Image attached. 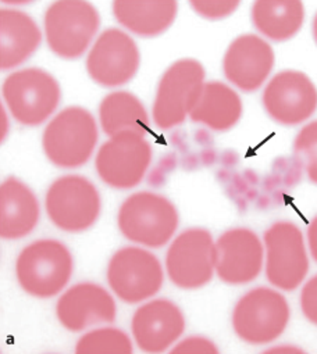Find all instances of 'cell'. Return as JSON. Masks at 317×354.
<instances>
[{
    "instance_id": "6da1fadb",
    "label": "cell",
    "mask_w": 317,
    "mask_h": 354,
    "mask_svg": "<svg viewBox=\"0 0 317 354\" xmlns=\"http://www.w3.org/2000/svg\"><path fill=\"white\" fill-rule=\"evenodd\" d=\"M117 227L131 243L146 249H161L174 239L180 227V213L165 195L139 191L120 205Z\"/></svg>"
},
{
    "instance_id": "7a4b0ae2",
    "label": "cell",
    "mask_w": 317,
    "mask_h": 354,
    "mask_svg": "<svg viewBox=\"0 0 317 354\" xmlns=\"http://www.w3.org/2000/svg\"><path fill=\"white\" fill-rule=\"evenodd\" d=\"M99 122L82 106L57 111L42 133L45 157L57 168L75 169L89 162L99 143Z\"/></svg>"
},
{
    "instance_id": "3957f363",
    "label": "cell",
    "mask_w": 317,
    "mask_h": 354,
    "mask_svg": "<svg viewBox=\"0 0 317 354\" xmlns=\"http://www.w3.org/2000/svg\"><path fill=\"white\" fill-rule=\"evenodd\" d=\"M21 290L46 300L62 295L74 274V256L57 239H38L21 249L15 264Z\"/></svg>"
},
{
    "instance_id": "277c9868",
    "label": "cell",
    "mask_w": 317,
    "mask_h": 354,
    "mask_svg": "<svg viewBox=\"0 0 317 354\" xmlns=\"http://www.w3.org/2000/svg\"><path fill=\"white\" fill-rule=\"evenodd\" d=\"M100 26L98 8L87 0H56L44 15L45 42L63 60H77L88 55L99 37Z\"/></svg>"
},
{
    "instance_id": "5b68a950",
    "label": "cell",
    "mask_w": 317,
    "mask_h": 354,
    "mask_svg": "<svg viewBox=\"0 0 317 354\" xmlns=\"http://www.w3.org/2000/svg\"><path fill=\"white\" fill-rule=\"evenodd\" d=\"M63 92L57 78L41 67L12 71L2 84L3 106L24 127H39L56 114Z\"/></svg>"
},
{
    "instance_id": "8992f818",
    "label": "cell",
    "mask_w": 317,
    "mask_h": 354,
    "mask_svg": "<svg viewBox=\"0 0 317 354\" xmlns=\"http://www.w3.org/2000/svg\"><path fill=\"white\" fill-rule=\"evenodd\" d=\"M206 84V70L194 57L173 62L158 78L153 104L152 122L161 131L181 125L192 113Z\"/></svg>"
},
{
    "instance_id": "52a82bcc",
    "label": "cell",
    "mask_w": 317,
    "mask_h": 354,
    "mask_svg": "<svg viewBox=\"0 0 317 354\" xmlns=\"http://www.w3.org/2000/svg\"><path fill=\"white\" fill-rule=\"evenodd\" d=\"M291 307L275 288L257 286L244 293L231 314L233 330L238 339L252 346L275 342L288 328Z\"/></svg>"
},
{
    "instance_id": "ba28073f",
    "label": "cell",
    "mask_w": 317,
    "mask_h": 354,
    "mask_svg": "<svg viewBox=\"0 0 317 354\" xmlns=\"http://www.w3.org/2000/svg\"><path fill=\"white\" fill-rule=\"evenodd\" d=\"M45 212L57 230L67 234H82L99 221L102 196L87 176L62 175L46 191Z\"/></svg>"
},
{
    "instance_id": "9c48e42d",
    "label": "cell",
    "mask_w": 317,
    "mask_h": 354,
    "mask_svg": "<svg viewBox=\"0 0 317 354\" xmlns=\"http://www.w3.org/2000/svg\"><path fill=\"white\" fill-rule=\"evenodd\" d=\"M165 267L150 249L124 246L113 253L106 268L111 293L127 304H141L153 299L165 283Z\"/></svg>"
},
{
    "instance_id": "30bf717a",
    "label": "cell",
    "mask_w": 317,
    "mask_h": 354,
    "mask_svg": "<svg viewBox=\"0 0 317 354\" xmlns=\"http://www.w3.org/2000/svg\"><path fill=\"white\" fill-rule=\"evenodd\" d=\"M264 275L282 292L303 285L310 268V253L300 228L292 221L273 223L263 234Z\"/></svg>"
},
{
    "instance_id": "8fae6325",
    "label": "cell",
    "mask_w": 317,
    "mask_h": 354,
    "mask_svg": "<svg viewBox=\"0 0 317 354\" xmlns=\"http://www.w3.org/2000/svg\"><path fill=\"white\" fill-rule=\"evenodd\" d=\"M153 147L146 135L123 132L107 138L95 154L100 181L117 191L136 188L150 168Z\"/></svg>"
},
{
    "instance_id": "7c38bea8",
    "label": "cell",
    "mask_w": 317,
    "mask_h": 354,
    "mask_svg": "<svg viewBox=\"0 0 317 354\" xmlns=\"http://www.w3.org/2000/svg\"><path fill=\"white\" fill-rule=\"evenodd\" d=\"M170 282L183 290H198L216 275V241L212 232L192 227L169 243L165 259Z\"/></svg>"
},
{
    "instance_id": "4fadbf2b",
    "label": "cell",
    "mask_w": 317,
    "mask_h": 354,
    "mask_svg": "<svg viewBox=\"0 0 317 354\" xmlns=\"http://www.w3.org/2000/svg\"><path fill=\"white\" fill-rule=\"evenodd\" d=\"M142 56L131 34L111 27L99 34L85 59L88 77L99 86L117 89L138 74Z\"/></svg>"
},
{
    "instance_id": "5bb4252c",
    "label": "cell",
    "mask_w": 317,
    "mask_h": 354,
    "mask_svg": "<svg viewBox=\"0 0 317 354\" xmlns=\"http://www.w3.org/2000/svg\"><path fill=\"white\" fill-rule=\"evenodd\" d=\"M262 106L269 118L278 125L305 124L317 111V86L303 71L282 70L264 85Z\"/></svg>"
},
{
    "instance_id": "9a60e30c",
    "label": "cell",
    "mask_w": 317,
    "mask_h": 354,
    "mask_svg": "<svg viewBox=\"0 0 317 354\" xmlns=\"http://www.w3.org/2000/svg\"><path fill=\"white\" fill-rule=\"evenodd\" d=\"M187 319L181 307L165 297L141 303L131 318L134 343L149 354L170 351L183 337Z\"/></svg>"
},
{
    "instance_id": "2e32d148",
    "label": "cell",
    "mask_w": 317,
    "mask_h": 354,
    "mask_svg": "<svg viewBox=\"0 0 317 354\" xmlns=\"http://www.w3.org/2000/svg\"><path fill=\"white\" fill-rule=\"evenodd\" d=\"M274 66L275 53L271 44L257 34H242L233 39L221 62L228 84L244 93L264 88Z\"/></svg>"
},
{
    "instance_id": "e0dca14e",
    "label": "cell",
    "mask_w": 317,
    "mask_h": 354,
    "mask_svg": "<svg viewBox=\"0 0 317 354\" xmlns=\"http://www.w3.org/2000/svg\"><path fill=\"white\" fill-rule=\"evenodd\" d=\"M264 270V245L259 235L244 227L224 231L216 239V275L233 286L253 282Z\"/></svg>"
},
{
    "instance_id": "ac0fdd59",
    "label": "cell",
    "mask_w": 317,
    "mask_h": 354,
    "mask_svg": "<svg viewBox=\"0 0 317 354\" xmlns=\"http://www.w3.org/2000/svg\"><path fill=\"white\" fill-rule=\"evenodd\" d=\"M56 318L69 332H85L116 321L114 296L95 282H80L67 288L56 301Z\"/></svg>"
},
{
    "instance_id": "d6986e66",
    "label": "cell",
    "mask_w": 317,
    "mask_h": 354,
    "mask_svg": "<svg viewBox=\"0 0 317 354\" xmlns=\"http://www.w3.org/2000/svg\"><path fill=\"white\" fill-rule=\"evenodd\" d=\"M44 30L27 12L17 8L0 10V68L19 70L41 48Z\"/></svg>"
},
{
    "instance_id": "ffe728a7",
    "label": "cell",
    "mask_w": 317,
    "mask_h": 354,
    "mask_svg": "<svg viewBox=\"0 0 317 354\" xmlns=\"http://www.w3.org/2000/svg\"><path fill=\"white\" fill-rule=\"evenodd\" d=\"M41 205L35 192L16 176H8L0 185V236L19 241L38 227Z\"/></svg>"
},
{
    "instance_id": "44dd1931",
    "label": "cell",
    "mask_w": 317,
    "mask_h": 354,
    "mask_svg": "<svg viewBox=\"0 0 317 354\" xmlns=\"http://www.w3.org/2000/svg\"><path fill=\"white\" fill-rule=\"evenodd\" d=\"M176 0H114L111 13L124 31L139 38L166 34L179 17Z\"/></svg>"
},
{
    "instance_id": "7402d4cb",
    "label": "cell",
    "mask_w": 317,
    "mask_h": 354,
    "mask_svg": "<svg viewBox=\"0 0 317 354\" xmlns=\"http://www.w3.org/2000/svg\"><path fill=\"white\" fill-rule=\"evenodd\" d=\"M242 114L244 102L235 88L221 81H206L190 118L215 132H228Z\"/></svg>"
},
{
    "instance_id": "603a6c76",
    "label": "cell",
    "mask_w": 317,
    "mask_h": 354,
    "mask_svg": "<svg viewBox=\"0 0 317 354\" xmlns=\"http://www.w3.org/2000/svg\"><path fill=\"white\" fill-rule=\"evenodd\" d=\"M306 9L300 0H256L251 6V21L257 35L269 42L282 44L302 30Z\"/></svg>"
},
{
    "instance_id": "cb8c5ba5",
    "label": "cell",
    "mask_w": 317,
    "mask_h": 354,
    "mask_svg": "<svg viewBox=\"0 0 317 354\" xmlns=\"http://www.w3.org/2000/svg\"><path fill=\"white\" fill-rule=\"evenodd\" d=\"M98 118L107 138L123 132L147 135L150 129V117L145 104L128 91L117 89L107 93L99 103Z\"/></svg>"
},
{
    "instance_id": "d4e9b609",
    "label": "cell",
    "mask_w": 317,
    "mask_h": 354,
    "mask_svg": "<svg viewBox=\"0 0 317 354\" xmlns=\"http://www.w3.org/2000/svg\"><path fill=\"white\" fill-rule=\"evenodd\" d=\"M129 335L116 326L100 325L82 333L77 340L78 354H131L134 344Z\"/></svg>"
},
{
    "instance_id": "484cf974",
    "label": "cell",
    "mask_w": 317,
    "mask_h": 354,
    "mask_svg": "<svg viewBox=\"0 0 317 354\" xmlns=\"http://www.w3.org/2000/svg\"><path fill=\"white\" fill-rule=\"evenodd\" d=\"M292 151L307 180L317 185V120L305 124L296 133Z\"/></svg>"
},
{
    "instance_id": "4316f807",
    "label": "cell",
    "mask_w": 317,
    "mask_h": 354,
    "mask_svg": "<svg viewBox=\"0 0 317 354\" xmlns=\"http://www.w3.org/2000/svg\"><path fill=\"white\" fill-rule=\"evenodd\" d=\"M194 13L208 21H220L233 16L241 6L239 0H190Z\"/></svg>"
},
{
    "instance_id": "83f0119b",
    "label": "cell",
    "mask_w": 317,
    "mask_h": 354,
    "mask_svg": "<svg viewBox=\"0 0 317 354\" xmlns=\"http://www.w3.org/2000/svg\"><path fill=\"white\" fill-rule=\"evenodd\" d=\"M170 353H184V354H219L220 350L216 343L202 335H191L180 339Z\"/></svg>"
},
{
    "instance_id": "f1b7e54d",
    "label": "cell",
    "mask_w": 317,
    "mask_h": 354,
    "mask_svg": "<svg viewBox=\"0 0 317 354\" xmlns=\"http://www.w3.org/2000/svg\"><path fill=\"white\" fill-rule=\"evenodd\" d=\"M299 306L303 317L317 326V274L303 282L299 296Z\"/></svg>"
},
{
    "instance_id": "f546056e",
    "label": "cell",
    "mask_w": 317,
    "mask_h": 354,
    "mask_svg": "<svg viewBox=\"0 0 317 354\" xmlns=\"http://www.w3.org/2000/svg\"><path fill=\"white\" fill-rule=\"evenodd\" d=\"M306 242H307L310 257L317 263V216L313 217V220L307 225Z\"/></svg>"
},
{
    "instance_id": "4dcf8cb0",
    "label": "cell",
    "mask_w": 317,
    "mask_h": 354,
    "mask_svg": "<svg viewBox=\"0 0 317 354\" xmlns=\"http://www.w3.org/2000/svg\"><path fill=\"white\" fill-rule=\"evenodd\" d=\"M9 111L6 110V107L2 104V142H5L8 133L10 132V118H8Z\"/></svg>"
},
{
    "instance_id": "1f68e13d",
    "label": "cell",
    "mask_w": 317,
    "mask_h": 354,
    "mask_svg": "<svg viewBox=\"0 0 317 354\" xmlns=\"http://www.w3.org/2000/svg\"><path fill=\"white\" fill-rule=\"evenodd\" d=\"M267 351L269 353H302V348L295 346H280V347H271Z\"/></svg>"
},
{
    "instance_id": "d6a6232c",
    "label": "cell",
    "mask_w": 317,
    "mask_h": 354,
    "mask_svg": "<svg viewBox=\"0 0 317 354\" xmlns=\"http://www.w3.org/2000/svg\"><path fill=\"white\" fill-rule=\"evenodd\" d=\"M311 37H313V41L317 46V12L314 13L313 20H311Z\"/></svg>"
}]
</instances>
